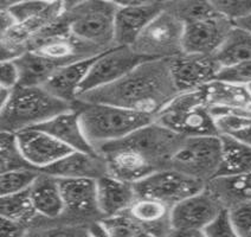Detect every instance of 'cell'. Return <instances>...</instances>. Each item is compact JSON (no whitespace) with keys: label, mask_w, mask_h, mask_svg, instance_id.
<instances>
[{"label":"cell","mask_w":251,"mask_h":237,"mask_svg":"<svg viewBox=\"0 0 251 237\" xmlns=\"http://www.w3.org/2000/svg\"><path fill=\"white\" fill-rule=\"evenodd\" d=\"M170 59H150L114 83L82 94L77 100L116 105L153 116L178 95Z\"/></svg>","instance_id":"6da1fadb"},{"label":"cell","mask_w":251,"mask_h":237,"mask_svg":"<svg viewBox=\"0 0 251 237\" xmlns=\"http://www.w3.org/2000/svg\"><path fill=\"white\" fill-rule=\"evenodd\" d=\"M73 108L78 113L85 136L96 150L105 144L124 139L154 121L153 116L147 114L81 100H77Z\"/></svg>","instance_id":"7a4b0ae2"},{"label":"cell","mask_w":251,"mask_h":237,"mask_svg":"<svg viewBox=\"0 0 251 237\" xmlns=\"http://www.w3.org/2000/svg\"><path fill=\"white\" fill-rule=\"evenodd\" d=\"M71 108L73 105L55 98L44 87L18 85L6 104L0 107V127L4 132L17 134L44 124Z\"/></svg>","instance_id":"3957f363"},{"label":"cell","mask_w":251,"mask_h":237,"mask_svg":"<svg viewBox=\"0 0 251 237\" xmlns=\"http://www.w3.org/2000/svg\"><path fill=\"white\" fill-rule=\"evenodd\" d=\"M115 13V1H67L65 19L75 38L104 53L116 47Z\"/></svg>","instance_id":"277c9868"},{"label":"cell","mask_w":251,"mask_h":237,"mask_svg":"<svg viewBox=\"0 0 251 237\" xmlns=\"http://www.w3.org/2000/svg\"><path fill=\"white\" fill-rule=\"evenodd\" d=\"M154 121L184 138L219 135L202 88L179 93L156 114Z\"/></svg>","instance_id":"5b68a950"},{"label":"cell","mask_w":251,"mask_h":237,"mask_svg":"<svg viewBox=\"0 0 251 237\" xmlns=\"http://www.w3.org/2000/svg\"><path fill=\"white\" fill-rule=\"evenodd\" d=\"M223 157L221 135L190 136L178 148L170 168L204 183L215 179L219 172Z\"/></svg>","instance_id":"8992f818"},{"label":"cell","mask_w":251,"mask_h":237,"mask_svg":"<svg viewBox=\"0 0 251 237\" xmlns=\"http://www.w3.org/2000/svg\"><path fill=\"white\" fill-rule=\"evenodd\" d=\"M182 33L184 24L164 7L130 48L148 59H171L182 53Z\"/></svg>","instance_id":"52a82bcc"},{"label":"cell","mask_w":251,"mask_h":237,"mask_svg":"<svg viewBox=\"0 0 251 237\" xmlns=\"http://www.w3.org/2000/svg\"><path fill=\"white\" fill-rule=\"evenodd\" d=\"M138 197L160 201L168 207L178 204L206 188V183L179 172L175 168H164L134 184Z\"/></svg>","instance_id":"ba28073f"},{"label":"cell","mask_w":251,"mask_h":237,"mask_svg":"<svg viewBox=\"0 0 251 237\" xmlns=\"http://www.w3.org/2000/svg\"><path fill=\"white\" fill-rule=\"evenodd\" d=\"M146 61L150 59L140 56L130 47H114L104 51L91 64L79 95L119 81Z\"/></svg>","instance_id":"9c48e42d"},{"label":"cell","mask_w":251,"mask_h":237,"mask_svg":"<svg viewBox=\"0 0 251 237\" xmlns=\"http://www.w3.org/2000/svg\"><path fill=\"white\" fill-rule=\"evenodd\" d=\"M58 182L64 202V213L59 223L90 224L102 218L98 208L96 181L58 179Z\"/></svg>","instance_id":"30bf717a"},{"label":"cell","mask_w":251,"mask_h":237,"mask_svg":"<svg viewBox=\"0 0 251 237\" xmlns=\"http://www.w3.org/2000/svg\"><path fill=\"white\" fill-rule=\"evenodd\" d=\"M233 27L235 24L221 14L185 24L182 33V53L215 56Z\"/></svg>","instance_id":"8fae6325"},{"label":"cell","mask_w":251,"mask_h":237,"mask_svg":"<svg viewBox=\"0 0 251 237\" xmlns=\"http://www.w3.org/2000/svg\"><path fill=\"white\" fill-rule=\"evenodd\" d=\"M115 2L116 47H132L148 24L164 11V1Z\"/></svg>","instance_id":"7c38bea8"},{"label":"cell","mask_w":251,"mask_h":237,"mask_svg":"<svg viewBox=\"0 0 251 237\" xmlns=\"http://www.w3.org/2000/svg\"><path fill=\"white\" fill-rule=\"evenodd\" d=\"M222 67L215 56L181 55L170 59V70L178 93L198 90L217 79Z\"/></svg>","instance_id":"4fadbf2b"},{"label":"cell","mask_w":251,"mask_h":237,"mask_svg":"<svg viewBox=\"0 0 251 237\" xmlns=\"http://www.w3.org/2000/svg\"><path fill=\"white\" fill-rule=\"evenodd\" d=\"M223 208L218 199L205 188L171 208V228L176 230H204Z\"/></svg>","instance_id":"5bb4252c"},{"label":"cell","mask_w":251,"mask_h":237,"mask_svg":"<svg viewBox=\"0 0 251 237\" xmlns=\"http://www.w3.org/2000/svg\"><path fill=\"white\" fill-rule=\"evenodd\" d=\"M16 135L25 160L38 171L51 166L71 152L70 148L38 128H28Z\"/></svg>","instance_id":"9a60e30c"},{"label":"cell","mask_w":251,"mask_h":237,"mask_svg":"<svg viewBox=\"0 0 251 237\" xmlns=\"http://www.w3.org/2000/svg\"><path fill=\"white\" fill-rule=\"evenodd\" d=\"M41 172L55 177L57 179H93L98 181L108 173L105 160L101 154H89L71 151L61 160Z\"/></svg>","instance_id":"2e32d148"},{"label":"cell","mask_w":251,"mask_h":237,"mask_svg":"<svg viewBox=\"0 0 251 237\" xmlns=\"http://www.w3.org/2000/svg\"><path fill=\"white\" fill-rule=\"evenodd\" d=\"M202 90L213 116L219 113L251 115V94L247 85L215 79Z\"/></svg>","instance_id":"e0dca14e"},{"label":"cell","mask_w":251,"mask_h":237,"mask_svg":"<svg viewBox=\"0 0 251 237\" xmlns=\"http://www.w3.org/2000/svg\"><path fill=\"white\" fill-rule=\"evenodd\" d=\"M35 128L50 134L52 138L58 140L61 144L70 148L71 151L100 154L99 151L85 136L78 113L74 108L58 114L55 118L50 119L49 121L37 126Z\"/></svg>","instance_id":"ac0fdd59"},{"label":"cell","mask_w":251,"mask_h":237,"mask_svg":"<svg viewBox=\"0 0 251 237\" xmlns=\"http://www.w3.org/2000/svg\"><path fill=\"white\" fill-rule=\"evenodd\" d=\"M98 208L102 218L124 213L138 199L134 184L105 175L96 181Z\"/></svg>","instance_id":"d6986e66"},{"label":"cell","mask_w":251,"mask_h":237,"mask_svg":"<svg viewBox=\"0 0 251 237\" xmlns=\"http://www.w3.org/2000/svg\"><path fill=\"white\" fill-rule=\"evenodd\" d=\"M33 208L44 222L56 223L64 213V202L58 179L48 173L39 172L28 190Z\"/></svg>","instance_id":"ffe728a7"},{"label":"cell","mask_w":251,"mask_h":237,"mask_svg":"<svg viewBox=\"0 0 251 237\" xmlns=\"http://www.w3.org/2000/svg\"><path fill=\"white\" fill-rule=\"evenodd\" d=\"M96 57L98 56L58 68L43 87L55 98L69 105H74L78 99L82 84Z\"/></svg>","instance_id":"44dd1931"},{"label":"cell","mask_w":251,"mask_h":237,"mask_svg":"<svg viewBox=\"0 0 251 237\" xmlns=\"http://www.w3.org/2000/svg\"><path fill=\"white\" fill-rule=\"evenodd\" d=\"M170 211L171 207L165 203L147 197H138L127 212L153 237H165L172 229Z\"/></svg>","instance_id":"7402d4cb"},{"label":"cell","mask_w":251,"mask_h":237,"mask_svg":"<svg viewBox=\"0 0 251 237\" xmlns=\"http://www.w3.org/2000/svg\"><path fill=\"white\" fill-rule=\"evenodd\" d=\"M206 190L224 208L242 201H251V172L235 177H218L207 183Z\"/></svg>","instance_id":"603a6c76"},{"label":"cell","mask_w":251,"mask_h":237,"mask_svg":"<svg viewBox=\"0 0 251 237\" xmlns=\"http://www.w3.org/2000/svg\"><path fill=\"white\" fill-rule=\"evenodd\" d=\"M21 73V84L27 87H43L58 69V65L49 59L27 50L14 59Z\"/></svg>","instance_id":"cb8c5ba5"},{"label":"cell","mask_w":251,"mask_h":237,"mask_svg":"<svg viewBox=\"0 0 251 237\" xmlns=\"http://www.w3.org/2000/svg\"><path fill=\"white\" fill-rule=\"evenodd\" d=\"M223 157L218 177H235L251 172V146L221 135Z\"/></svg>","instance_id":"d4e9b609"},{"label":"cell","mask_w":251,"mask_h":237,"mask_svg":"<svg viewBox=\"0 0 251 237\" xmlns=\"http://www.w3.org/2000/svg\"><path fill=\"white\" fill-rule=\"evenodd\" d=\"M215 58L222 68L231 67L239 63L251 62V32L236 26L222 48L217 51Z\"/></svg>","instance_id":"484cf974"},{"label":"cell","mask_w":251,"mask_h":237,"mask_svg":"<svg viewBox=\"0 0 251 237\" xmlns=\"http://www.w3.org/2000/svg\"><path fill=\"white\" fill-rule=\"evenodd\" d=\"M28 190L0 197V217L19 222L31 229L39 219V216L31 202Z\"/></svg>","instance_id":"4316f807"},{"label":"cell","mask_w":251,"mask_h":237,"mask_svg":"<svg viewBox=\"0 0 251 237\" xmlns=\"http://www.w3.org/2000/svg\"><path fill=\"white\" fill-rule=\"evenodd\" d=\"M219 135L251 146V115L237 113H219L215 115Z\"/></svg>","instance_id":"83f0119b"},{"label":"cell","mask_w":251,"mask_h":237,"mask_svg":"<svg viewBox=\"0 0 251 237\" xmlns=\"http://www.w3.org/2000/svg\"><path fill=\"white\" fill-rule=\"evenodd\" d=\"M165 10L176 16L182 24L202 21L218 16L212 1L182 0V1H164Z\"/></svg>","instance_id":"f1b7e54d"},{"label":"cell","mask_w":251,"mask_h":237,"mask_svg":"<svg viewBox=\"0 0 251 237\" xmlns=\"http://www.w3.org/2000/svg\"><path fill=\"white\" fill-rule=\"evenodd\" d=\"M22 168H33L25 160L19 148L18 140L14 133H0V171L1 173L7 171L22 170Z\"/></svg>","instance_id":"f546056e"},{"label":"cell","mask_w":251,"mask_h":237,"mask_svg":"<svg viewBox=\"0 0 251 237\" xmlns=\"http://www.w3.org/2000/svg\"><path fill=\"white\" fill-rule=\"evenodd\" d=\"M41 171L36 168L7 171L0 175V196L13 195L27 191L38 177Z\"/></svg>","instance_id":"4dcf8cb0"},{"label":"cell","mask_w":251,"mask_h":237,"mask_svg":"<svg viewBox=\"0 0 251 237\" xmlns=\"http://www.w3.org/2000/svg\"><path fill=\"white\" fill-rule=\"evenodd\" d=\"M26 237H93L89 224L71 223H47L39 222L35 228L30 229Z\"/></svg>","instance_id":"1f68e13d"},{"label":"cell","mask_w":251,"mask_h":237,"mask_svg":"<svg viewBox=\"0 0 251 237\" xmlns=\"http://www.w3.org/2000/svg\"><path fill=\"white\" fill-rule=\"evenodd\" d=\"M105 230L113 237H153L135 222L126 211L120 215L100 219Z\"/></svg>","instance_id":"d6a6232c"},{"label":"cell","mask_w":251,"mask_h":237,"mask_svg":"<svg viewBox=\"0 0 251 237\" xmlns=\"http://www.w3.org/2000/svg\"><path fill=\"white\" fill-rule=\"evenodd\" d=\"M51 1H1L0 8L8 10L17 24L41 14L49 7Z\"/></svg>","instance_id":"836d02e7"},{"label":"cell","mask_w":251,"mask_h":237,"mask_svg":"<svg viewBox=\"0 0 251 237\" xmlns=\"http://www.w3.org/2000/svg\"><path fill=\"white\" fill-rule=\"evenodd\" d=\"M212 4L217 12L233 24L251 16V0H217Z\"/></svg>","instance_id":"e575fe53"},{"label":"cell","mask_w":251,"mask_h":237,"mask_svg":"<svg viewBox=\"0 0 251 237\" xmlns=\"http://www.w3.org/2000/svg\"><path fill=\"white\" fill-rule=\"evenodd\" d=\"M233 227L241 237L251 233V201H242L226 208Z\"/></svg>","instance_id":"d590c367"},{"label":"cell","mask_w":251,"mask_h":237,"mask_svg":"<svg viewBox=\"0 0 251 237\" xmlns=\"http://www.w3.org/2000/svg\"><path fill=\"white\" fill-rule=\"evenodd\" d=\"M207 237H241L231 222L229 210L223 208L211 223L204 229Z\"/></svg>","instance_id":"8d00e7d4"},{"label":"cell","mask_w":251,"mask_h":237,"mask_svg":"<svg viewBox=\"0 0 251 237\" xmlns=\"http://www.w3.org/2000/svg\"><path fill=\"white\" fill-rule=\"evenodd\" d=\"M217 79L243 85L251 84V62L222 68Z\"/></svg>","instance_id":"74e56055"},{"label":"cell","mask_w":251,"mask_h":237,"mask_svg":"<svg viewBox=\"0 0 251 237\" xmlns=\"http://www.w3.org/2000/svg\"><path fill=\"white\" fill-rule=\"evenodd\" d=\"M21 84V73L14 61H1L0 63V87L14 89Z\"/></svg>","instance_id":"f35d334b"},{"label":"cell","mask_w":251,"mask_h":237,"mask_svg":"<svg viewBox=\"0 0 251 237\" xmlns=\"http://www.w3.org/2000/svg\"><path fill=\"white\" fill-rule=\"evenodd\" d=\"M28 231L27 225L0 217V237H26Z\"/></svg>","instance_id":"ab89813d"},{"label":"cell","mask_w":251,"mask_h":237,"mask_svg":"<svg viewBox=\"0 0 251 237\" xmlns=\"http://www.w3.org/2000/svg\"><path fill=\"white\" fill-rule=\"evenodd\" d=\"M17 25L16 19L8 10L0 8V36L5 35Z\"/></svg>","instance_id":"60d3db41"},{"label":"cell","mask_w":251,"mask_h":237,"mask_svg":"<svg viewBox=\"0 0 251 237\" xmlns=\"http://www.w3.org/2000/svg\"><path fill=\"white\" fill-rule=\"evenodd\" d=\"M165 237H207L204 230H197V229H190V230H176L171 229L168 234Z\"/></svg>","instance_id":"b9f144b4"},{"label":"cell","mask_w":251,"mask_h":237,"mask_svg":"<svg viewBox=\"0 0 251 237\" xmlns=\"http://www.w3.org/2000/svg\"><path fill=\"white\" fill-rule=\"evenodd\" d=\"M89 230L93 237H113L107 230H105V228L102 225L101 222H100V219L89 224Z\"/></svg>","instance_id":"7bdbcfd3"},{"label":"cell","mask_w":251,"mask_h":237,"mask_svg":"<svg viewBox=\"0 0 251 237\" xmlns=\"http://www.w3.org/2000/svg\"><path fill=\"white\" fill-rule=\"evenodd\" d=\"M13 89H7V88H1L0 87V107H2L10 99L11 93Z\"/></svg>","instance_id":"ee69618b"},{"label":"cell","mask_w":251,"mask_h":237,"mask_svg":"<svg viewBox=\"0 0 251 237\" xmlns=\"http://www.w3.org/2000/svg\"><path fill=\"white\" fill-rule=\"evenodd\" d=\"M235 25H236V26L244 28V30H248V31H250V32H251V16L248 17V18L243 19V21L236 23Z\"/></svg>","instance_id":"f6af8a7d"},{"label":"cell","mask_w":251,"mask_h":237,"mask_svg":"<svg viewBox=\"0 0 251 237\" xmlns=\"http://www.w3.org/2000/svg\"><path fill=\"white\" fill-rule=\"evenodd\" d=\"M248 87V89H249V91H250V94H251V84H249V85H247Z\"/></svg>","instance_id":"bcb514c9"},{"label":"cell","mask_w":251,"mask_h":237,"mask_svg":"<svg viewBox=\"0 0 251 237\" xmlns=\"http://www.w3.org/2000/svg\"><path fill=\"white\" fill-rule=\"evenodd\" d=\"M247 237H251V233H250V234H249V235H248Z\"/></svg>","instance_id":"7dc6e473"}]
</instances>
